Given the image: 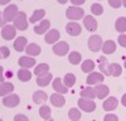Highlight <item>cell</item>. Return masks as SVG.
Segmentation results:
<instances>
[{
	"label": "cell",
	"mask_w": 126,
	"mask_h": 121,
	"mask_svg": "<svg viewBox=\"0 0 126 121\" xmlns=\"http://www.w3.org/2000/svg\"><path fill=\"white\" fill-rule=\"evenodd\" d=\"M18 6L14 4H10L5 8V10L3 12V20L4 22H14V19L18 15Z\"/></svg>",
	"instance_id": "obj_1"
},
{
	"label": "cell",
	"mask_w": 126,
	"mask_h": 121,
	"mask_svg": "<svg viewBox=\"0 0 126 121\" xmlns=\"http://www.w3.org/2000/svg\"><path fill=\"white\" fill-rule=\"evenodd\" d=\"M14 27L19 30H27L28 29V20H27V15L23 12H19L16 18L14 19Z\"/></svg>",
	"instance_id": "obj_2"
},
{
	"label": "cell",
	"mask_w": 126,
	"mask_h": 121,
	"mask_svg": "<svg viewBox=\"0 0 126 121\" xmlns=\"http://www.w3.org/2000/svg\"><path fill=\"white\" fill-rule=\"evenodd\" d=\"M103 42H102V38L97 34L91 35L88 39V48L92 50V52H98V50L102 48Z\"/></svg>",
	"instance_id": "obj_3"
},
{
	"label": "cell",
	"mask_w": 126,
	"mask_h": 121,
	"mask_svg": "<svg viewBox=\"0 0 126 121\" xmlns=\"http://www.w3.org/2000/svg\"><path fill=\"white\" fill-rule=\"evenodd\" d=\"M83 14H85V10L81 8H77V6H69L66 12L67 18L71 20H78V19L83 18Z\"/></svg>",
	"instance_id": "obj_4"
},
{
	"label": "cell",
	"mask_w": 126,
	"mask_h": 121,
	"mask_svg": "<svg viewBox=\"0 0 126 121\" xmlns=\"http://www.w3.org/2000/svg\"><path fill=\"white\" fill-rule=\"evenodd\" d=\"M78 106L81 110L86 111V112H92L96 110V104L92 100H86V98H79L78 100Z\"/></svg>",
	"instance_id": "obj_5"
},
{
	"label": "cell",
	"mask_w": 126,
	"mask_h": 121,
	"mask_svg": "<svg viewBox=\"0 0 126 121\" xmlns=\"http://www.w3.org/2000/svg\"><path fill=\"white\" fill-rule=\"evenodd\" d=\"M16 28L14 25H5L1 28V37L5 39V40H12L14 39L15 34H16Z\"/></svg>",
	"instance_id": "obj_6"
},
{
	"label": "cell",
	"mask_w": 126,
	"mask_h": 121,
	"mask_svg": "<svg viewBox=\"0 0 126 121\" xmlns=\"http://www.w3.org/2000/svg\"><path fill=\"white\" fill-rule=\"evenodd\" d=\"M69 50V44L67 42H58L53 45V52L57 56H66Z\"/></svg>",
	"instance_id": "obj_7"
},
{
	"label": "cell",
	"mask_w": 126,
	"mask_h": 121,
	"mask_svg": "<svg viewBox=\"0 0 126 121\" xmlns=\"http://www.w3.org/2000/svg\"><path fill=\"white\" fill-rule=\"evenodd\" d=\"M66 30H67V33L72 37H76V35H79L81 32H82V28L78 23L76 22H69L67 25H66Z\"/></svg>",
	"instance_id": "obj_8"
},
{
	"label": "cell",
	"mask_w": 126,
	"mask_h": 121,
	"mask_svg": "<svg viewBox=\"0 0 126 121\" xmlns=\"http://www.w3.org/2000/svg\"><path fill=\"white\" fill-rule=\"evenodd\" d=\"M19 102H20V98L18 95H9L3 98V105L6 107H15L19 105Z\"/></svg>",
	"instance_id": "obj_9"
},
{
	"label": "cell",
	"mask_w": 126,
	"mask_h": 121,
	"mask_svg": "<svg viewBox=\"0 0 126 121\" xmlns=\"http://www.w3.org/2000/svg\"><path fill=\"white\" fill-rule=\"evenodd\" d=\"M83 24H85V27L88 32H94L97 29V22L92 15H86L85 19H83Z\"/></svg>",
	"instance_id": "obj_10"
},
{
	"label": "cell",
	"mask_w": 126,
	"mask_h": 121,
	"mask_svg": "<svg viewBox=\"0 0 126 121\" xmlns=\"http://www.w3.org/2000/svg\"><path fill=\"white\" fill-rule=\"evenodd\" d=\"M59 37H61V34H59L58 30L57 29H52V30H49V32L46 34L44 42L48 43V44H53V43H56L57 40L59 39Z\"/></svg>",
	"instance_id": "obj_11"
},
{
	"label": "cell",
	"mask_w": 126,
	"mask_h": 121,
	"mask_svg": "<svg viewBox=\"0 0 126 121\" xmlns=\"http://www.w3.org/2000/svg\"><path fill=\"white\" fill-rule=\"evenodd\" d=\"M93 90H94V95H96L100 100H103L105 97H106V96L110 93L109 87H107V86H105V85H97Z\"/></svg>",
	"instance_id": "obj_12"
},
{
	"label": "cell",
	"mask_w": 126,
	"mask_h": 121,
	"mask_svg": "<svg viewBox=\"0 0 126 121\" xmlns=\"http://www.w3.org/2000/svg\"><path fill=\"white\" fill-rule=\"evenodd\" d=\"M117 105H119V101H117L116 97H109V98L103 102L102 107H103L105 111H113L115 108L117 107Z\"/></svg>",
	"instance_id": "obj_13"
},
{
	"label": "cell",
	"mask_w": 126,
	"mask_h": 121,
	"mask_svg": "<svg viewBox=\"0 0 126 121\" xmlns=\"http://www.w3.org/2000/svg\"><path fill=\"white\" fill-rule=\"evenodd\" d=\"M19 66L22 67V68H30V67H34L35 66V59L34 58H32V57H20L19 58Z\"/></svg>",
	"instance_id": "obj_14"
},
{
	"label": "cell",
	"mask_w": 126,
	"mask_h": 121,
	"mask_svg": "<svg viewBox=\"0 0 126 121\" xmlns=\"http://www.w3.org/2000/svg\"><path fill=\"white\" fill-rule=\"evenodd\" d=\"M101 82H103V76L98 72H92L87 77L88 85H96V83H101Z\"/></svg>",
	"instance_id": "obj_15"
},
{
	"label": "cell",
	"mask_w": 126,
	"mask_h": 121,
	"mask_svg": "<svg viewBox=\"0 0 126 121\" xmlns=\"http://www.w3.org/2000/svg\"><path fill=\"white\" fill-rule=\"evenodd\" d=\"M27 42H28L27 38H24V37H18V38L15 39V42H14V48H15L16 52H23L24 49H27V48H25Z\"/></svg>",
	"instance_id": "obj_16"
},
{
	"label": "cell",
	"mask_w": 126,
	"mask_h": 121,
	"mask_svg": "<svg viewBox=\"0 0 126 121\" xmlns=\"http://www.w3.org/2000/svg\"><path fill=\"white\" fill-rule=\"evenodd\" d=\"M102 50L105 54H111L116 50V43L113 40H106L102 45Z\"/></svg>",
	"instance_id": "obj_17"
},
{
	"label": "cell",
	"mask_w": 126,
	"mask_h": 121,
	"mask_svg": "<svg viewBox=\"0 0 126 121\" xmlns=\"http://www.w3.org/2000/svg\"><path fill=\"white\" fill-rule=\"evenodd\" d=\"M53 88H54L56 92H59V93H67L68 92L67 87L64 86V83L62 82L61 78H56L53 81Z\"/></svg>",
	"instance_id": "obj_18"
},
{
	"label": "cell",
	"mask_w": 126,
	"mask_h": 121,
	"mask_svg": "<svg viewBox=\"0 0 126 121\" xmlns=\"http://www.w3.org/2000/svg\"><path fill=\"white\" fill-rule=\"evenodd\" d=\"M50 102H52V105L56 106V107H62L63 105H64L66 100H64V97H63L62 95L54 93V95L50 96Z\"/></svg>",
	"instance_id": "obj_19"
},
{
	"label": "cell",
	"mask_w": 126,
	"mask_h": 121,
	"mask_svg": "<svg viewBox=\"0 0 126 121\" xmlns=\"http://www.w3.org/2000/svg\"><path fill=\"white\" fill-rule=\"evenodd\" d=\"M49 27H50V22H49V20H43L39 25L34 27V32L37 34H44L47 30L49 29Z\"/></svg>",
	"instance_id": "obj_20"
},
{
	"label": "cell",
	"mask_w": 126,
	"mask_h": 121,
	"mask_svg": "<svg viewBox=\"0 0 126 121\" xmlns=\"http://www.w3.org/2000/svg\"><path fill=\"white\" fill-rule=\"evenodd\" d=\"M47 98H48V96H47L46 92H43V91H35L34 95H33V101L35 104H43L47 101Z\"/></svg>",
	"instance_id": "obj_21"
},
{
	"label": "cell",
	"mask_w": 126,
	"mask_h": 121,
	"mask_svg": "<svg viewBox=\"0 0 126 121\" xmlns=\"http://www.w3.org/2000/svg\"><path fill=\"white\" fill-rule=\"evenodd\" d=\"M14 91V86L13 83H10V82H1V86H0V95L4 96L10 93V92H13Z\"/></svg>",
	"instance_id": "obj_22"
},
{
	"label": "cell",
	"mask_w": 126,
	"mask_h": 121,
	"mask_svg": "<svg viewBox=\"0 0 126 121\" xmlns=\"http://www.w3.org/2000/svg\"><path fill=\"white\" fill-rule=\"evenodd\" d=\"M121 72H122V68H121L120 64H117V63H111V64H109V73H110V76L119 77V76L121 75Z\"/></svg>",
	"instance_id": "obj_23"
},
{
	"label": "cell",
	"mask_w": 126,
	"mask_h": 121,
	"mask_svg": "<svg viewBox=\"0 0 126 121\" xmlns=\"http://www.w3.org/2000/svg\"><path fill=\"white\" fill-rule=\"evenodd\" d=\"M18 78L22 81V82H28L32 78V72H29L25 68H22V69L18 71Z\"/></svg>",
	"instance_id": "obj_24"
},
{
	"label": "cell",
	"mask_w": 126,
	"mask_h": 121,
	"mask_svg": "<svg viewBox=\"0 0 126 121\" xmlns=\"http://www.w3.org/2000/svg\"><path fill=\"white\" fill-rule=\"evenodd\" d=\"M52 75L50 73H47V75H44V76H39L38 78H37V85L38 86H40V87H44V86H47V85H49V82L52 81Z\"/></svg>",
	"instance_id": "obj_25"
},
{
	"label": "cell",
	"mask_w": 126,
	"mask_h": 121,
	"mask_svg": "<svg viewBox=\"0 0 126 121\" xmlns=\"http://www.w3.org/2000/svg\"><path fill=\"white\" fill-rule=\"evenodd\" d=\"M40 47L38 45V44H35V43H32V44H29L28 47H27V49H25V52L29 54V56H39L40 54Z\"/></svg>",
	"instance_id": "obj_26"
},
{
	"label": "cell",
	"mask_w": 126,
	"mask_h": 121,
	"mask_svg": "<svg viewBox=\"0 0 126 121\" xmlns=\"http://www.w3.org/2000/svg\"><path fill=\"white\" fill-rule=\"evenodd\" d=\"M48 71H49V66H48L47 63H40V64H38V66L35 67L34 73L39 77V76H44V75L49 73Z\"/></svg>",
	"instance_id": "obj_27"
},
{
	"label": "cell",
	"mask_w": 126,
	"mask_h": 121,
	"mask_svg": "<svg viewBox=\"0 0 126 121\" xmlns=\"http://www.w3.org/2000/svg\"><path fill=\"white\" fill-rule=\"evenodd\" d=\"M115 28H116V30L120 32V33L126 32V18L125 16H120L116 20V23H115Z\"/></svg>",
	"instance_id": "obj_28"
},
{
	"label": "cell",
	"mask_w": 126,
	"mask_h": 121,
	"mask_svg": "<svg viewBox=\"0 0 126 121\" xmlns=\"http://www.w3.org/2000/svg\"><path fill=\"white\" fill-rule=\"evenodd\" d=\"M46 15V12L43 9H39V10H35L34 12V14L30 16V19H29V22L30 23H33V24H35V22H39V20H42L43 19V16Z\"/></svg>",
	"instance_id": "obj_29"
},
{
	"label": "cell",
	"mask_w": 126,
	"mask_h": 121,
	"mask_svg": "<svg viewBox=\"0 0 126 121\" xmlns=\"http://www.w3.org/2000/svg\"><path fill=\"white\" fill-rule=\"evenodd\" d=\"M81 68H82V71H83V72H85V73L92 72V71L94 69V62H93L92 59H86L85 62L82 63Z\"/></svg>",
	"instance_id": "obj_30"
},
{
	"label": "cell",
	"mask_w": 126,
	"mask_h": 121,
	"mask_svg": "<svg viewBox=\"0 0 126 121\" xmlns=\"http://www.w3.org/2000/svg\"><path fill=\"white\" fill-rule=\"evenodd\" d=\"M63 83H64V86L67 88L75 86V83H76V76L73 75V73H67L64 76V79H63Z\"/></svg>",
	"instance_id": "obj_31"
},
{
	"label": "cell",
	"mask_w": 126,
	"mask_h": 121,
	"mask_svg": "<svg viewBox=\"0 0 126 121\" xmlns=\"http://www.w3.org/2000/svg\"><path fill=\"white\" fill-rule=\"evenodd\" d=\"M68 60L72 63V64H78L81 60H82V56H81V53H78V52H71L69 53V56H68Z\"/></svg>",
	"instance_id": "obj_32"
},
{
	"label": "cell",
	"mask_w": 126,
	"mask_h": 121,
	"mask_svg": "<svg viewBox=\"0 0 126 121\" xmlns=\"http://www.w3.org/2000/svg\"><path fill=\"white\" fill-rule=\"evenodd\" d=\"M81 96H82V98H86V100H92V98H94V90L93 88H91V87H87V88H85V90H82V92H81Z\"/></svg>",
	"instance_id": "obj_33"
},
{
	"label": "cell",
	"mask_w": 126,
	"mask_h": 121,
	"mask_svg": "<svg viewBox=\"0 0 126 121\" xmlns=\"http://www.w3.org/2000/svg\"><path fill=\"white\" fill-rule=\"evenodd\" d=\"M98 60H100L98 67H100V69H101V72H103L106 76H110V73H109V63H107L106 58H105V57H100Z\"/></svg>",
	"instance_id": "obj_34"
},
{
	"label": "cell",
	"mask_w": 126,
	"mask_h": 121,
	"mask_svg": "<svg viewBox=\"0 0 126 121\" xmlns=\"http://www.w3.org/2000/svg\"><path fill=\"white\" fill-rule=\"evenodd\" d=\"M39 115L42 119H44V120H49L50 119V108L48 106H42L39 108Z\"/></svg>",
	"instance_id": "obj_35"
},
{
	"label": "cell",
	"mask_w": 126,
	"mask_h": 121,
	"mask_svg": "<svg viewBox=\"0 0 126 121\" xmlns=\"http://www.w3.org/2000/svg\"><path fill=\"white\" fill-rule=\"evenodd\" d=\"M68 117L72 120V121H78L81 119V112L77 110V108H71L68 111Z\"/></svg>",
	"instance_id": "obj_36"
},
{
	"label": "cell",
	"mask_w": 126,
	"mask_h": 121,
	"mask_svg": "<svg viewBox=\"0 0 126 121\" xmlns=\"http://www.w3.org/2000/svg\"><path fill=\"white\" fill-rule=\"evenodd\" d=\"M91 12H92V14H96V15H101L102 13H103V8H102V5L101 4H92L91 5Z\"/></svg>",
	"instance_id": "obj_37"
},
{
	"label": "cell",
	"mask_w": 126,
	"mask_h": 121,
	"mask_svg": "<svg viewBox=\"0 0 126 121\" xmlns=\"http://www.w3.org/2000/svg\"><path fill=\"white\" fill-rule=\"evenodd\" d=\"M103 121H119V117L113 114H109L103 117Z\"/></svg>",
	"instance_id": "obj_38"
},
{
	"label": "cell",
	"mask_w": 126,
	"mask_h": 121,
	"mask_svg": "<svg viewBox=\"0 0 126 121\" xmlns=\"http://www.w3.org/2000/svg\"><path fill=\"white\" fill-rule=\"evenodd\" d=\"M14 121H29V119H28L25 115L19 114V115H15V117H14Z\"/></svg>",
	"instance_id": "obj_39"
},
{
	"label": "cell",
	"mask_w": 126,
	"mask_h": 121,
	"mask_svg": "<svg viewBox=\"0 0 126 121\" xmlns=\"http://www.w3.org/2000/svg\"><path fill=\"white\" fill-rule=\"evenodd\" d=\"M117 40H119V44H120L121 47H126V35H125V34H121Z\"/></svg>",
	"instance_id": "obj_40"
},
{
	"label": "cell",
	"mask_w": 126,
	"mask_h": 121,
	"mask_svg": "<svg viewBox=\"0 0 126 121\" xmlns=\"http://www.w3.org/2000/svg\"><path fill=\"white\" fill-rule=\"evenodd\" d=\"M109 4H110L112 8H120L122 3H121V1H119V0H110Z\"/></svg>",
	"instance_id": "obj_41"
},
{
	"label": "cell",
	"mask_w": 126,
	"mask_h": 121,
	"mask_svg": "<svg viewBox=\"0 0 126 121\" xmlns=\"http://www.w3.org/2000/svg\"><path fill=\"white\" fill-rule=\"evenodd\" d=\"M0 50H1V58H8L9 57V49L6 47H1Z\"/></svg>",
	"instance_id": "obj_42"
},
{
	"label": "cell",
	"mask_w": 126,
	"mask_h": 121,
	"mask_svg": "<svg viewBox=\"0 0 126 121\" xmlns=\"http://www.w3.org/2000/svg\"><path fill=\"white\" fill-rule=\"evenodd\" d=\"M71 3L73 4V6H77V5H82L85 3V0H71Z\"/></svg>",
	"instance_id": "obj_43"
},
{
	"label": "cell",
	"mask_w": 126,
	"mask_h": 121,
	"mask_svg": "<svg viewBox=\"0 0 126 121\" xmlns=\"http://www.w3.org/2000/svg\"><path fill=\"white\" fill-rule=\"evenodd\" d=\"M121 102H122V105H124V106L126 107V93H125V95L122 96V100H121Z\"/></svg>",
	"instance_id": "obj_44"
},
{
	"label": "cell",
	"mask_w": 126,
	"mask_h": 121,
	"mask_svg": "<svg viewBox=\"0 0 126 121\" xmlns=\"http://www.w3.org/2000/svg\"><path fill=\"white\" fill-rule=\"evenodd\" d=\"M9 1H8V0H4V1H1V5H4V4H8Z\"/></svg>",
	"instance_id": "obj_45"
},
{
	"label": "cell",
	"mask_w": 126,
	"mask_h": 121,
	"mask_svg": "<svg viewBox=\"0 0 126 121\" xmlns=\"http://www.w3.org/2000/svg\"><path fill=\"white\" fill-rule=\"evenodd\" d=\"M122 4H124V6H125V8H126V0H125V1H124V3H122Z\"/></svg>",
	"instance_id": "obj_46"
},
{
	"label": "cell",
	"mask_w": 126,
	"mask_h": 121,
	"mask_svg": "<svg viewBox=\"0 0 126 121\" xmlns=\"http://www.w3.org/2000/svg\"><path fill=\"white\" fill-rule=\"evenodd\" d=\"M124 66H125V68H126V60H125V63H124Z\"/></svg>",
	"instance_id": "obj_47"
},
{
	"label": "cell",
	"mask_w": 126,
	"mask_h": 121,
	"mask_svg": "<svg viewBox=\"0 0 126 121\" xmlns=\"http://www.w3.org/2000/svg\"><path fill=\"white\" fill-rule=\"evenodd\" d=\"M46 121H54V120H50V119H49V120H46Z\"/></svg>",
	"instance_id": "obj_48"
}]
</instances>
